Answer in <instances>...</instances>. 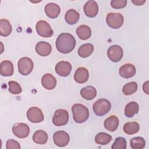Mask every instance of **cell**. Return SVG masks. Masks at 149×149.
<instances>
[{"mask_svg":"<svg viewBox=\"0 0 149 149\" xmlns=\"http://www.w3.org/2000/svg\"><path fill=\"white\" fill-rule=\"evenodd\" d=\"M132 2L134 3L135 5L139 6V5H143L146 2V0H135V1L132 0Z\"/></svg>","mask_w":149,"mask_h":149,"instance_id":"obj_37","label":"cell"},{"mask_svg":"<svg viewBox=\"0 0 149 149\" xmlns=\"http://www.w3.org/2000/svg\"><path fill=\"white\" fill-rule=\"evenodd\" d=\"M33 62L28 57H23L20 58L17 62V68L19 72L24 76L29 74L33 69Z\"/></svg>","mask_w":149,"mask_h":149,"instance_id":"obj_4","label":"cell"},{"mask_svg":"<svg viewBox=\"0 0 149 149\" xmlns=\"http://www.w3.org/2000/svg\"><path fill=\"white\" fill-rule=\"evenodd\" d=\"M12 132L17 137L23 139L29 136L30 133V128L26 123H17L13 126Z\"/></svg>","mask_w":149,"mask_h":149,"instance_id":"obj_10","label":"cell"},{"mask_svg":"<svg viewBox=\"0 0 149 149\" xmlns=\"http://www.w3.org/2000/svg\"><path fill=\"white\" fill-rule=\"evenodd\" d=\"M72 68V65L69 62L61 61L56 65L55 70L58 75L62 77H66L70 74Z\"/></svg>","mask_w":149,"mask_h":149,"instance_id":"obj_12","label":"cell"},{"mask_svg":"<svg viewBox=\"0 0 149 149\" xmlns=\"http://www.w3.org/2000/svg\"><path fill=\"white\" fill-rule=\"evenodd\" d=\"M53 140L55 145L62 147L68 144L70 140V137L68 133L66 132L59 130L54 133Z\"/></svg>","mask_w":149,"mask_h":149,"instance_id":"obj_8","label":"cell"},{"mask_svg":"<svg viewBox=\"0 0 149 149\" xmlns=\"http://www.w3.org/2000/svg\"><path fill=\"white\" fill-rule=\"evenodd\" d=\"M80 94L83 98L87 100H91L96 97L97 90L93 86H88L81 89Z\"/></svg>","mask_w":149,"mask_h":149,"instance_id":"obj_21","label":"cell"},{"mask_svg":"<svg viewBox=\"0 0 149 149\" xmlns=\"http://www.w3.org/2000/svg\"><path fill=\"white\" fill-rule=\"evenodd\" d=\"M123 129L125 133L127 134H133L139 132L140 126L139 123L136 122H127L124 125Z\"/></svg>","mask_w":149,"mask_h":149,"instance_id":"obj_28","label":"cell"},{"mask_svg":"<svg viewBox=\"0 0 149 149\" xmlns=\"http://www.w3.org/2000/svg\"><path fill=\"white\" fill-rule=\"evenodd\" d=\"M6 149H20V146L17 141L13 139H9L6 141Z\"/></svg>","mask_w":149,"mask_h":149,"instance_id":"obj_35","label":"cell"},{"mask_svg":"<svg viewBox=\"0 0 149 149\" xmlns=\"http://www.w3.org/2000/svg\"><path fill=\"white\" fill-rule=\"evenodd\" d=\"M130 144L133 149H143L146 146V141L141 137H135L130 140Z\"/></svg>","mask_w":149,"mask_h":149,"instance_id":"obj_30","label":"cell"},{"mask_svg":"<svg viewBox=\"0 0 149 149\" xmlns=\"http://www.w3.org/2000/svg\"><path fill=\"white\" fill-rule=\"evenodd\" d=\"M119 72L121 77L125 79H129L135 75L136 68L131 63H126L122 65L119 68Z\"/></svg>","mask_w":149,"mask_h":149,"instance_id":"obj_14","label":"cell"},{"mask_svg":"<svg viewBox=\"0 0 149 149\" xmlns=\"http://www.w3.org/2000/svg\"><path fill=\"white\" fill-rule=\"evenodd\" d=\"M107 55L111 61L118 62L122 59L123 55V51L121 47L117 45H113L108 48Z\"/></svg>","mask_w":149,"mask_h":149,"instance_id":"obj_11","label":"cell"},{"mask_svg":"<svg viewBox=\"0 0 149 149\" xmlns=\"http://www.w3.org/2000/svg\"><path fill=\"white\" fill-rule=\"evenodd\" d=\"M76 46L74 37L69 33L60 34L56 40V47L62 54H68L72 51Z\"/></svg>","mask_w":149,"mask_h":149,"instance_id":"obj_1","label":"cell"},{"mask_svg":"<svg viewBox=\"0 0 149 149\" xmlns=\"http://www.w3.org/2000/svg\"><path fill=\"white\" fill-rule=\"evenodd\" d=\"M119 123V121L118 118L115 115H112L105 120L104 126L107 130L114 132L118 127Z\"/></svg>","mask_w":149,"mask_h":149,"instance_id":"obj_20","label":"cell"},{"mask_svg":"<svg viewBox=\"0 0 149 149\" xmlns=\"http://www.w3.org/2000/svg\"><path fill=\"white\" fill-rule=\"evenodd\" d=\"M94 51L93 44L86 43L81 45L78 49V54L81 58H87Z\"/></svg>","mask_w":149,"mask_h":149,"instance_id":"obj_27","label":"cell"},{"mask_svg":"<svg viewBox=\"0 0 149 149\" xmlns=\"http://www.w3.org/2000/svg\"><path fill=\"white\" fill-rule=\"evenodd\" d=\"M69 120V113L63 109H59L55 111L52 118V123L56 126L65 125Z\"/></svg>","mask_w":149,"mask_h":149,"instance_id":"obj_6","label":"cell"},{"mask_svg":"<svg viewBox=\"0 0 149 149\" xmlns=\"http://www.w3.org/2000/svg\"><path fill=\"white\" fill-rule=\"evenodd\" d=\"M9 91L12 94H19L22 92V88L20 84L15 81H9L8 82Z\"/></svg>","mask_w":149,"mask_h":149,"instance_id":"obj_33","label":"cell"},{"mask_svg":"<svg viewBox=\"0 0 149 149\" xmlns=\"http://www.w3.org/2000/svg\"><path fill=\"white\" fill-rule=\"evenodd\" d=\"M76 34L83 40L88 39L91 36V29L87 25H81L76 29Z\"/></svg>","mask_w":149,"mask_h":149,"instance_id":"obj_24","label":"cell"},{"mask_svg":"<svg viewBox=\"0 0 149 149\" xmlns=\"http://www.w3.org/2000/svg\"><path fill=\"white\" fill-rule=\"evenodd\" d=\"M126 0H113L111 1V5L114 9H121L126 6Z\"/></svg>","mask_w":149,"mask_h":149,"instance_id":"obj_34","label":"cell"},{"mask_svg":"<svg viewBox=\"0 0 149 149\" xmlns=\"http://www.w3.org/2000/svg\"><path fill=\"white\" fill-rule=\"evenodd\" d=\"M148 85H149V81H146V82L143 84V91H144V92L146 94H149V91H148V90H149V86H148Z\"/></svg>","mask_w":149,"mask_h":149,"instance_id":"obj_36","label":"cell"},{"mask_svg":"<svg viewBox=\"0 0 149 149\" xmlns=\"http://www.w3.org/2000/svg\"><path fill=\"white\" fill-rule=\"evenodd\" d=\"M89 77V73L88 70L83 67L79 68L75 72L74 74V80L80 84L86 83Z\"/></svg>","mask_w":149,"mask_h":149,"instance_id":"obj_17","label":"cell"},{"mask_svg":"<svg viewBox=\"0 0 149 149\" xmlns=\"http://www.w3.org/2000/svg\"><path fill=\"white\" fill-rule=\"evenodd\" d=\"M27 118L33 123H39L44 120V115L42 111L38 107L30 108L27 112Z\"/></svg>","mask_w":149,"mask_h":149,"instance_id":"obj_9","label":"cell"},{"mask_svg":"<svg viewBox=\"0 0 149 149\" xmlns=\"http://www.w3.org/2000/svg\"><path fill=\"white\" fill-rule=\"evenodd\" d=\"M73 118L74 120L78 123L86 122L89 117L88 108L83 104H76L72 107Z\"/></svg>","mask_w":149,"mask_h":149,"instance_id":"obj_2","label":"cell"},{"mask_svg":"<svg viewBox=\"0 0 149 149\" xmlns=\"http://www.w3.org/2000/svg\"><path fill=\"white\" fill-rule=\"evenodd\" d=\"M127 142L125 138L119 137L116 138L111 146L112 149H126Z\"/></svg>","mask_w":149,"mask_h":149,"instance_id":"obj_32","label":"cell"},{"mask_svg":"<svg viewBox=\"0 0 149 149\" xmlns=\"http://www.w3.org/2000/svg\"><path fill=\"white\" fill-rule=\"evenodd\" d=\"M85 15L89 17H95L98 12V6L95 1L90 0L87 1L83 7Z\"/></svg>","mask_w":149,"mask_h":149,"instance_id":"obj_13","label":"cell"},{"mask_svg":"<svg viewBox=\"0 0 149 149\" xmlns=\"http://www.w3.org/2000/svg\"><path fill=\"white\" fill-rule=\"evenodd\" d=\"M45 12L47 16L51 19L57 17L61 12V9L58 5L55 3H49L45 6Z\"/></svg>","mask_w":149,"mask_h":149,"instance_id":"obj_16","label":"cell"},{"mask_svg":"<svg viewBox=\"0 0 149 149\" xmlns=\"http://www.w3.org/2000/svg\"><path fill=\"white\" fill-rule=\"evenodd\" d=\"M123 16L119 13H109L106 18L107 24L112 29L120 28L123 24Z\"/></svg>","mask_w":149,"mask_h":149,"instance_id":"obj_5","label":"cell"},{"mask_svg":"<svg viewBox=\"0 0 149 149\" xmlns=\"http://www.w3.org/2000/svg\"><path fill=\"white\" fill-rule=\"evenodd\" d=\"M137 90V84L134 81H132L126 84L123 88L122 91L126 95H129L134 94Z\"/></svg>","mask_w":149,"mask_h":149,"instance_id":"obj_31","label":"cell"},{"mask_svg":"<svg viewBox=\"0 0 149 149\" xmlns=\"http://www.w3.org/2000/svg\"><path fill=\"white\" fill-rule=\"evenodd\" d=\"M41 84L45 88L52 90L56 85V80L51 74L46 73L44 74L41 78Z\"/></svg>","mask_w":149,"mask_h":149,"instance_id":"obj_18","label":"cell"},{"mask_svg":"<svg viewBox=\"0 0 149 149\" xmlns=\"http://www.w3.org/2000/svg\"><path fill=\"white\" fill-rule=\"evenodd\" d=\"M111 104L107 99L101 98L96 101L93 106V111L97 116H103L111 109Z\"/></svg>","mask_w":149,"mask_h":149,"instance_id":"obj_3","label":"cell"},{"mask_svg":"<svg viewBox=\"0 0 149 149\" xmlns=\"http://www.w3.org/2000/svg\"><path fill=\"white\" fill-rule=\"evenodd\" d=\"M112 140V136L106 133H98L95 137V141L97 144L101 145H106Z\"/></svg>","mask_w":149,"mask_h":149,"instance_id":"obj_29","label":"cell"},{"mask_svg":"<svg viewBox=\"0 0 149 149\" xmlns=\"http://www.w3.org/2000/svg\"><path fill=\"white\" fill-rule=\"evenodd\" d=\"M13 65L12 62L5 60L1 62L0 73L2 76H10L13 74Z\"/></svg>","mask_w":149,"mask_h":149,"instance_id":"obj_19","label":"cell"},{"mask_svg":"<svg viewBox=\"0 0 149 149\" xmlns=\"http://www.w3.org/2000/svg\"><path fill=\"white\" fill-rule=\"evenodd\" d=\"M80 17L79 13L74 9H71L68 10L65 16V19L66 23L70 25L76 24Z\"/></svg>","mask_w":149,"mask_h":149,"instance_id":"obj_23","label":"cell"},{"mask_svg":"<svg viewBox=\"0 0 149 149\" xmlns=\"http://www.w3.org/2000/svg\"><path fill=\"white\" fill-rule=\"evenodd\" d=\"M36 52L40 56H47L49 55L52 50L51 45L49 43L45 41L38 42L35 47Z\"/></svg>","mask_w":149,"mask_h":149,"instance_id":"obj_15","label":"cell"},{"mask_svg":"<svg viewBox=\"0 0 149 149\" xmlns=\"http://www.w3.org/2000/svg\"><path fill=\"white\" fill-rule=\"evenodd\" d=\"M12 30V26L9 20L4 19L0 20V35L1 36H8L10 34Z\"/></svg>","mask_w":149,"mask_h":149,"instance_id":"obj_26","label":"cell"},{"mask_svg":"<svg viewBox=\"0 0 149 149\" xmlns=\"http://www.w3.org/2000/svg\"><path fill=\"white\" fill-rule=\"evenodd\" d=\"M37 34L42 37H50L53 36L54 31L48 22L45 20L37 22L36 25Z\"/></svg>","mask_w":149,"mask_h":149,"instance_id":"obj_7","label":"cell"},{"mask_svg":"<svg viewBox=\"0 0 149 149\" xmlns=\"http://www.w3.org/2000/svg\"><path fill=\"white\" fill-rule=\"evenodd\" d=\"M33 140L37 144H44L48 140V134L44 130H37L33 135Z\"/></svg>","mask_w":149,"mask_h":149,"instance_id":"obj_25","label":"cell"},{"mask_svg":"<svg viewBox=\"0 0 149 149\" xmlns=\"http://www.w3.org/2000/svg\"><path fill=\"white\" fill-rule=\"evenodd\" d=\"M139 110V104L135 101H131L129 102L125 108V115L128 118H132L138 113Z\"/></svg>","mask_w":149,"mask_h":149,"instance_id":"obj_22","label":"cell"}]
</instances>
